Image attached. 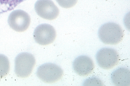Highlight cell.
<instances>
[{"label": "cell", "mask_w": 130, "mask_h": 86, "mask_svg": "<svg viewBox=\"0 0 130 86\" xmlns=\"http://www.w3.org/2000/svg\"><path fill=\"white\" fill-rule=\"evenodd\" d=\"M111 78L112 83L115 85L129 86L130 85L129 70L126 68L120 67L112 73Z\"/></svg>", "instance_id": "cell-9"}, {"label": "cell", "mask_w": 130, "mask_h": 86, "mask_svg": "<svg viewBox=\"0 0 130 86\" xmlns=\"http://www.w3.org/2000/svg\"><path fill=\"white\" fill-rule=\"evenodd\" d=\"M36 74L38 77L42 81L51 83L60 79L63 75V71L60 67L56 64L47 63L38 67Z\"/></svg>", "instance_id": "cell-3"}, {"label": "cell", "mask_w": 130, "mask_h": 86, "mask_svg": "<svg viewBox=\"0 0 130 86\" xmlns=\"http://www.w3.org/2000/svg\"><path fill=\"white\" fill-rule=\"evenodd\" d=\"M36 60L31 54L26 52L20 53L15 60V72L16 75L24 78L31 74L35 66Z\"/></svg>", "instance_id": "cell-2"}, {"label": "cell", "mask_w": 130, "mask_h": 86, "mask_svg": "<svg viewBox=\"0 0 130 86\" xmlns=\"http://www.w3.org/2000/svg\"><path fill=\"white\" fill-rule=\"evenodd\" d=\"M10 66L9 62L7 57L0 54V78L4 77L8 74Z\"/></svg>", "instance_id": "cell-11"}, {"label": "cell", "mask_w": 130, "mask_h": 86, "mask_svg": "<svg viewBox=\"0 0 130 86\" xmlns=\"http://www.w3.org/2000/svg\"><path fill=\"white\" fill-rule=\"evenodd\" d=\"M26 0H0V14L13 9Z\"/></svg>", "instance_id": "cell-10"}, {"label": "cell", "mask_w": 130, "mask_h": 86, "mask_svg": "<svg viewBox=\"0 0 130 86\" xmlns=\"http://www.w3.org/2000/svg\"><path fill=\"white\" fill-rule=\"evenodd\" d=\"M75 72L82 76H86L91 74L94 68V63L89 57L82 55L76 58L73 63Z\"/></svg>", "instance_id": "cell-8"}, {"label": "cell", "mask_w": 130, "mask_h": 86, "mask_svg": "<svg viewBox=\"0 0 130 86\" xmlns=\"http://www.w3.org/2000/svg\"><path fill=\"white\" fill-rule=\"evenodd\" d=\"M83 85L84 86H103V84L99 78L92 77L85 80Z\"/></svg>", "instance_id": "cell-12"}, {"label": "cell", "mask_w": 130, "mask_h": 86, "mask_svg": "<svg viewBox=\"0 0 130 86\" xmlns=\"http://www.w3.org/2000/svg\"><path fill=\"white\" fill-rule=\"evenodd\" d=\"M119 56L115 49L109 48H103L97 52L96 59L97 63L101 68L104 69H111L118 63Z\"/></svg>", "instance_id": "cell-4"}, {"label": "cell", "mask_w": 130, "mask_h": 86, "mask_svg": "<svg viewBox=\"0 0 130 86\" xmlns=\"http://www.w3.org/2000/svg\"><path fill=\"white\" fill-rule=\"evenodd\" d=\"M61 7L68 8H71L75 5L77 0H56Z\"/></svg>", "instance_id": "cell-13"}, {"label": "cell", "mask_w": 130, "mask_h": 86, "mask_svg": "<svg viewBox=\"0 0 130 86\" xmlns=\"http://www.w3.org/2000/svg\"><path fill=\"white\" fill-rule=\"evenodd\" d=\"M98 35L104 44L116 45L122 40L124 32L119 25L115 23L108 22L101 26L98 30Z\"/></svg>", "instance_id": "cell-1"}, {"label": "cell", "mask_w": 130, "mask_h": 86, "mask_svg": "<svg viewBox=\"0 0 130 86\" xmlns=\"http://www.w3.org/2000/svg\"><path fill=\"white\" fill-rule=\"evenodd\" d=\"M56 36V31L51 25L47 24L39 25L35 29L33 37L39 44L46 45L52 43Z\"/></svg>", "instance_id": "cell-6"}, {"label": "cell", "mask_w": 130, "mask_h": 86, "mask_svg": "<svg viewBox=\"0 0 130 86\" xmlns=\"http://www.w3.org/2000/svg\"><path fill=\"white\" fill-rule=\"evenodd\" d=\"M8 22L10 27L14 31L23 32L28 27L30 22V18L26 12L21 10H17L10 14Z\"/></svg>", "instance_id": "cell-5"}, {"label": "cell", "mask_w": 130, "mask_h": 86, "mask_svg": "<svg viewBox=\"0 0 130 86\" xmlns=\"http://www.w3.org/2000/svg\"><path fill=\"white\" fill-rule=\"evenodd\" d=\"M35 9L40 17L49 20L56 18L59 13V9L51 0H38Z\"/></svg>", "instance_id": "cell-7"}]
</instances>
